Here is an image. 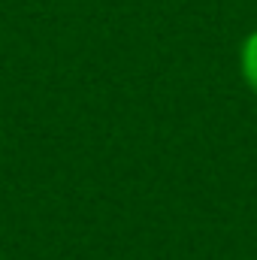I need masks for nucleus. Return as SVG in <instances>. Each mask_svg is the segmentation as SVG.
Wrapping results in <instances>:
<instances>
[{
	"instance_id": "f257e3e1",
	"label": "nucleus",
	"mask_w": 257,
	"mask_h": 260,
	"mask_svg": "<svg viewBox=\"0 0 257 260\" xmlns=\"http://www.w3.org/2000/svg\"><path fill=\"white\" fill-rule=\"evenodd\" d=\"M239 61H242V76H245L248 88L257 94V30L254 34H248V40L242 43V55H239Z\"/></svg>"
}]
</instances>
